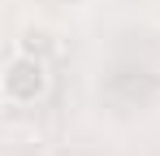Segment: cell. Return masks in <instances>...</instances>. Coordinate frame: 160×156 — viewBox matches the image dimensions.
Instances as JSON below:
<instances>
[{
  "mask_svg": "<svg viewBox=\"0 0 160 156\" xmlns=\"http://www.w3.org/2000/svg\"><path fill=\"white\" fill-rule=\"evenodd\" d=\"M0 91L9 104H35L48 96V61L43 56H30V52H9L4 61V74H0Z\"/></svg>",
  "mask_w": 160,
  "mask_h": 156,
  "instance_id": "obj_1",
  "label": "cell"
},
{
  "mask_svg": "<svg viewBox=\"0 0 160 156\" xmlns=\"http://www.w3.org/2000/svg\"><path fill=\"white\" fill-rule=\"evenodd\" d=\"M18 52H30V56H52V39H48V30H35V26H26L22 35H18Z\"/></svg>",
  "mask_w": 160,
  "mask_h": 156,
  "instance_id": "obj_2",
  "label": "cell"
}]
</instances>
